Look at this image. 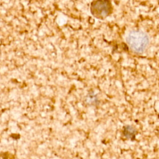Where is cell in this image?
I'll use <instances>...</instances> for the list:
<instances>
[{
	"mask_svg": "<svg viewBox=\"0 0 159 159\" xmlns=\"http://www.w3.org/2000/svg\"><path fill=\"white\" fill-rule=\"evenodd\" d=\"M127 42L129 47L136 52H142L148 43V37L144 32L140 30L131 31L127 37Z\"/></svg>",
	"mask_w": 159,
	"mask_h": 159,
	"instance_id": "1",
	"label": "cell"
},
{
	"mask_svg": "<svg viewBox=\"0 0 159 159\" xmlns=\"http://www.w3.org/2000/svg\"><path fill=\"white\" fill-rule=\"evenodd\" d=\"M90 11L97 18H104L111 12L112 5L109 0H95L91 4Z\"/></svg>",
	"mask_w": 159,
	"mask_h": 159,
	"instance_id": "2",
	"label": "cell"
},
{
	"mask_svg": "<svg viewBox=\"0 0 159 159\" xmlns=\"http://www.w3.org/2000/svg\"><path fill=\"white\" fill-rule=\"evenodd\" d=\"M136 130L134 127L131 125H125L124 127L123 134L125 137L129 139L134 140L136 135Z\"/></svg>",
	"mask_w": 159,
	"mask_h": 159,
	"instance_id": "3",
	"label": "cell"
}]
</instances>
